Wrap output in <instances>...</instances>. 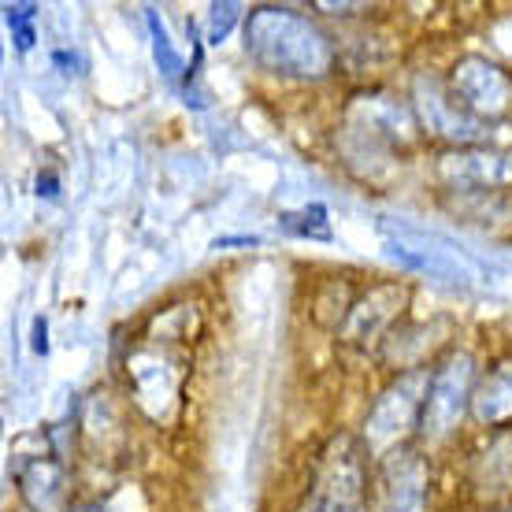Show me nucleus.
Masks as SVG:
<instances>
[{
    "instance_id": "nucleus-1",
    "label": "nucleus",
    "mask_w": 512,
    "mask_h": 512,
    "mask_svg": "<svg viewBox=\"0 0 512 512\" xmlns=\"http://www.w3.org/2000/svg\"><path fill=\"white\" fill-rule=\"evenodd\" d=\"M249 64L282 82H327L342 67V41L316 12L294 4H256L242 19Z\"/></svg>"
},
{
    "instance_id": "nucleus-2",
    "label": "nucleus",
    "mask_w": 512,
    "mask_h": 512,
    "mask_svg": "<svg viewBox=\"0 0 512 512\" xmlns=\"http://www.w3.org/2000/svg\"><path fill=\"white\" fill-rule=\"evenodd\" d=\"M423 141L409 97L390 90H360L342 108L334 149L349 175L364 186L397 179L401 164Z\"/></svg>"
},
{
    "instance_id": "nucleus-3",
    "label": "nucleus",
    "mask_w": 512,
    "mask_h": 512,
    "mask_svg": "<svg viewBox=\"0 0 512 512\" xmlns=\"http://www.w3.org/2000/svg\"><path fill=\"white\" fill-rule=\"evenodd\" d=\"M186 334L164 331L156 323L149 334L134 338L123 360V375H127V390L149 420H167L179 409L182 386L190 375V353L182 346Z\"/></svg>"
},
{
    "instance_id": "nucleus-4",
    "label": "nucleus",
    "mask_w": 512,
    "mask_h": 512,
    "mask_svg": "<svg viewBox=\"0 0 512 512\" xmlns=\"http://www.w3.org/2000/svg\"><path fill=\"white\" fill-rule=\"evenodd\" d=\"M294 512H372V461L357 431L327 438Z\"/></svg>"
},
{
    "instance_id": "nucleus-5",
    "label": "nucleus",
    "mask_w": 512,
    "mask_h": 512,
    "mask_svg": "<svg viewBox=\"0 0 512 512\" xmlns=\"http://www.w3.org/2000/svg\"><path fill=\"white\" fill-rule=\"evenodd\" d=\"M479 357L464 346H449L442 357L431 364V383H427V401H423L420 431L416 442L423 449H446L461 438L464 423H472V397L479 383Z\"/></svg>"
},
{
    "instance_id": "nucleus-6",
    "label": "nucleus",
    "mask_w": 512,
    "mask_h": 512,
    "mask_svg": "<svg viewBox=\"0 0 512 512\" xmlns=\"http://www.w3.org/2000/svg\"><path fill=\"white\" fill-rule=\"evenodd\" d=\"M427 383H431V368H412V372H394L390 383L375 394V401L364 409V420H360L357 431L368 461H379L386 453L416 442L423 401H427Z\"/></svg>"
},
{
    "instance_id": "nucleus-7",
    "label": "nucleus",
    "mask_w": 512,
    "mask_h": 512,
    "mask_svg": "<svg viewBox=\"0 0 512 512\" xmlns=\"http://www.w3.org/2000/svg\"><path fill=\"white\" fill-rule=\"evenodd\" d=\"M405 97H409L412 112H416L423 141H431L435 153H442V149L487 145L490 141V127L475 123L461 104H457V97L449 93L442 71H416Z\"/></svg>"
},
{
    "instance_id": "nucleus-8",
    "label": "nucleus",
    "mask_w": 512,
    "mask_h": 512,
    "mask_svg": "<svg viewBox=\"0 0 512 512\" xmlns=\"http://www.w3.org/2000/svg\"><path fill=\"white\" fill-rule=\"evenodd\" d=\"M435 453L420 442L372 461V512H431Z\"/></svg>"
},
{
    "instance_id": "nucleus-9",
    "label": "nucleus",
    "mask_w": 512,
    "mask_h": 512,
    "mask_svg": "<svg viewBox=\"0 0 512 512\" xmlns=\"http://www.w3.org/2000/svg\"><path fill=\"white\" fill-rule=\"evenodd\" d=\"M442 75L449 93L475 123L498 127L512 119V67L490 60L483 52H461Z\"/></svg>"
},
{
    "instance_id": "nucleus-10",
    "label": "nucleus",
    "mask_w": 512,
    "mask_h": 512,
    "mask_svg": "<svg viewBox=\"0 0 512 512\" xmlns=\"http://www.w3.org/2000/svg\"><path fill=\"white\" fill-rule=\"evenodd\" d=\"M412 301V290L405 279H375L364 290H357L349 305L346 323L338 327V338L349 349L360 353H379L383 342L401 327V316Z\"/></svg>"
},
{
    "instance_id": "nucleus-11",
    "label": "nucleus",
    "mask_w": 512,
    "mask_h": 512,
    "mask_svg": "<svg viewBox=\"0 0 512 512\" xmlns=\"http://www.w3.org/2000/svg\"><path fill=\"white\" fill-rule=\"evenodd\" d=\"M431 186L435 193H475V190H512V149L501 145H468L442 149L431 156Z\"/></svg>"
},
{
    "instance_id": "nucleus-12",
    "label": "nucleus",
    "mask_w": 512,
    "mask_h": 512,
    "mask_svg": "<svg viewBox=\"0 0 512 512\" xmlns=\"http://www.w3.org/2000/svg\"><path fill=\"white\" fill-rule=\"evenodd\" d=\"M386 249L405 268L423 271L431 279L461 282V286H472V279H479V271L468 260V253H464L461 245L446 242L442 234H427L420 227H397L394 234H386Z\"/></svg>"
},
{
    "instance_id": "nucleus-13",
    "label": "nucleus",
    "mask_w": 512,
    "mask_h": 512,
    "mask_svg": "<svg viewBox=\"0 0 512 512\" xmlns=\"http://www.w3.org/2000/svg\"><path fill=\"white\" fill-rule=\"evenodd\" d=\"M15 490L30 512H75V494H71V475L56 449L45 453H19L12 461Z\"/></svg>"
},
{
    "instance_id": "nucleus-14",
    "label": "nucleus",
    "mask_w": 512,
    "mask_h": 512,
    "mask_svg": "<svg viewBox=\"0 0 512 512\" xmlns=\"http://www.w3.org/2000/svg\"><path fill=\"white\" fill-rule=\"evenodd\" d=\"M464 487L483 505H501L512 498V431L483 435V446L468 457Z\"/></svg>"
},
{
    "instance_id": "nucleus-15",
    "label": "nucleus",
    "mask_w": 512,
    "mask_h": 512,
    "mask_svg": "<svg viewBox=\"0 0 512 512\" xmlns=\"http://www.w3.org/2000/svg\"><path fill=\"white\" fill-rule=\"evenodd\" d=\"M472 423L483 435L512 431V357H498L479 372L472 397Z\"/></svg>"
},
{
    "instance_id": "nucleus-16",
    "label": "nucleus",
    "mask_w": 512,
    "mask_h": 512,
    "mask_svg": "<svg viewBox=\"0 0 512 512\" xmlns=\"http://www.w3.org/2000/svg\"><path fill=\"white\" fill-rule=\"evenodd\" d=\"M442 212L479 231H512V190H475V193H442Z\"/></svg>"
},
{
    "instance_id": "nucleus-17",
    "label": "nucleus",
    "mask_w": 512,
    "mask_h": 512,
    "mask_svg": "<svg viewBox=\"0 0 512 512\" xmlns=\"http://www.w3.org/2000/svg\"><path fill=\"white\" fill-rule=\"evenodd\" d=\"M149 30H153V38H156V64H160V71H164L167 78H175L182 71V60H179V52H175V45H171V38H167L164 23H156V12H149Z\"/></svg>"
},
{
    "instance_id": "nucleus-18",
    "label": "nucleus",
    "mask_w": 512,
    "mask_h": 512,
    "mask_svg": "<svg viewBox=\"0 0 512 512\" xmlns=\"http://www.w3.org/2000/svg\"><path fill=\"white\" fill-rule=\"evenodd\" d=\"M4 19H8V26H12L15 34V45H19V52H26L30 45H34V26H30V19H34V8H19V4H8L4 8Z\"/></svg>"
},
{
    "instance_id": "nucleus-19",
    "label": "nucleus",
    "mask_w": 512,
    "mask_h": 512,
    "mask_svg": "<svg viewBox=\"0 0 512 512\" xmlns=\"http://www.w3.org/2000/svg\"><path fill=\"white\" fill-rule=\"evenodd\" d=\"M238 15H242L238 4H216V8H212V26H208V41L219 45V41L227 38L231 23H238Z\"/></svg>"
},
{
    "instance_id": "nucleus-20",
    "label": "nucleus",
    "mask_w": 512,
    "mask_h": 512,
    "mask_svg": "<svg viewBox=\"0 0 512 512\" xmlns=\"http://www.w3.org/2000/svg\"><path fill=\"white\" fill-rule=\"evenodd\" d=\"M56 193H60V179H56V171H49V167H45V171L38 175V197L52 201Z\"/></svg>"
},
{
    "instance_id": "nucleus-21",
    "label": "nucleus",
    "mask_w": 512,
    "mask_h": 512,
    "mask_svg": "<svg viewBox=\"0 0 512 512\" xmlns=\"http://www.w3.org/2000/svg\"><path fill=\"white\" fill-rule=\"evenodd\" d=\"M34 353H41V357L49 353V342H45V320L34 323Z\"/></svg>"
},
{
    "instance_id": "nucleus-22",
    "label": "nucleus",
    "mask_w": 512,
    "mask_h": 512,
    "mask_svg": "<svg viewBox=\"0 0 512 512\" xmlns=\"http://www.w3.org/2000/svg\"><path fill=\"white\" fill-rule=\"evenodd\" d=\"M75 512H104L101 501H82V505H75Z\"/></svg>"
}]
</instances>
